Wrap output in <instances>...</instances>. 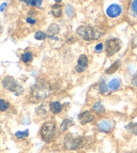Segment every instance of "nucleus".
Returning a JSON list of instances; mask_svg holds the SVG:
<instances>
[{
  "label": "nucleus",
  "mask_w": 137,
  "mask_h": 153,
  "mask_svg": "<svg viewBox=\"0 0 137 153\" xmlns=\"http://www.w3.org/2000/svg\"><path fill=\"white\" fill-rule=\"evenodd\" d=\"M51 87L45 80H39L31 87L29 99L34 103H39L50 95Z\"/></svg>",
  "instance_id": "f257e3e1"
},
{
  "label": "nucleus",
  "mask_w": 137,
  "mask_h": 153,
  "mask_svg": "<svg viewBox=\"0 0 137 153\" xmlns=\"http://www.w3.org/2000/svg\"><path fill=\"white\" fill-rule=\"evenodd\" d=\"M89 141L86 136H74L72 134H66L64 139V144L66 149L70 150H78L84 147Z\"/></svg>",
  "instance_id": "f03ea898"
},
{
  "label": "nucleus",
  "mask_w": 137,
  "mask_h": 153,
  "mask_svg": "<svg viewBox=\"0 0 137 153\" xmlns=\"http://www.w3.org/2000/svg\"><path fill=\"white\" fill-rule=\"evenodd\" d=\"M76 32L83 40L86 41L98 40L104 34L100 30L88 26H80L77 28Z\"/></svg>",
  "instance_id": "7ed1b4c3"
},
{
  "label": "nucleus",
  "mask_w": 137,
  "mask_h": 153,
  "mask_svg": "<svg viewBox=\"0 0 137 153\" xmlns=\"http://www.w3.org/2000/svg\"><path fill=\"white\" fill-rule=\"evenodd\" d=\"M2 85L5 89L13 93L16 96L21 95L23 92L22 86L12 76L5 77L2 81Z\"/></svg>",
  "instance_id": "20e7f679"
},
{
  "label": "nucleus",
  "mask_w": 137,
  "mask_h": 153,
  "mask_svg": "<svg viewBox=\"0 0 137 153\" xmlns=\"http://www.w3.org/2000/svg\"><path fill=\"white\" fill-rule=\"evenodd\" d=\"M56 132V124L52 122L44 123L41 129V136L45 142H49L53 138Z\"/></svg>",
  "instance_id": "39448f33"
},
{
  "label": "nucleus",
  "mask_w": 137,
  "mask_h": 153,
  "mask_svg": "<svg viewBox=\"0 0 137 153\" xmlns=\"http://www.w3.org/2000/svg\"><path fill=\"white\" fill-rule=\"evenodd\" d=\"M122 47V42L119 38H112L106 42V54L107 56L114 55L120 50Z\"/></svg>",
  "instance_id": "423d86ee"
},
{
  "label": "nucleus",
  "mask_w": 137,
  "mask_h": 153,
  "mask_svg": "<svg viewBox=\"0 0 137 153\" xmlns=\"http://www.w3.org/2000/svg\"><path fill=\"white\" fill-rule=\"evenodd\" d=\"M122 8L120 5L112 4L107 8L106 14L110 18H116L121 14Z\"/></svg>",
  "instance_id": "0eeeda50"
},
{
  "label": "nucleus",
  "mask_w": 137,
  "mask_h": 153,
  "mask_svg": "<svg viewBox=\"0 0 137 153\" xmlns=\"http://www.w3.org/2000/svg\"><path fill=\"white\" fill-rule=\"evenodd\" d=\"M113 122L110 120H103L100 121L98 124V130L102 132L108 133L114 127Z\"/></svg>",
  "instance_id": "6e6552de"
},
{
  "label": "nucleus",
  "mask_w": 137,
  "mask_h": 153,
  "mask_svg": "<svg viewBox=\"0 0 137 153\" xmlns=\"http://www.w3.org/2000/svg\"><path fill=\"white\" fill-rule=\"evenodd\" d=\"M88 66V59L86 55H81L78 61V64L76 67V71L78 72L85 71Z\"/></svg>",
  "instance_id": "1a4fd4ad"
},
{
  "label": "nucleus",
  "mask_w": 137,
  "mask_h": 153,
  "mask_svg": "<svg viewBox=\"0 0 137 153\" xmlns=\"http://www.w3.org/2000/svg\"><path fill=\"white\" fill-rule=\"evenodd\" d=\"M95 119V115L90 111H85L78 115V120L82 125L92 122Z\"/></svg>",
  "instance_id": "9d476101"
},
{
  "label": "nucleus",
  "mask_w": 137,
  "mask_h": 153,
  "mask_svg": "<svg viewBox=\"0 0 137 153\" xmlns=\"http://www.w3.org/2000/svg\"><path fill=\"white\" fill-rule=\"evenodd\" d=\"M50 110L53 114H58L60 113L62 110V105L60 103V101H56L50 103Z\"/></svg>",
  "instance_id": "9b49d317"
},
{
  "label": "nucleus",
  "mask_w": 137,
  "mask_h": 153,
  "mask_svg": "<svg viewBox=\"0 0 137 153\" xmlns=\"http://www.w3.org/2000/svg\"><path fill=\"white\" fill-rule=\"evenodd\" d=\"M36 114L38 115V116L41 117L42 118H45L48 115V109L46 108V107L44 105H41L37 107L36 109Z\"/></svg>",
  "instance_id": "f8f14e48"
},
{
  "label": "nucleus",
  "mask_w": 137,
  "mask_h": 153,
  "mask_svg": "<svg viewBox=\"0 0 137 153\" xmlns=\"http://www.w3.org/2000/svg\"><path fill=\"white\" fill-rule=\"evenodd\" d=\"M60 27L56 24H53L52 25H50L49 28H48V36H53V35L58 34L60 32Z\"/></svg>",
  "instance_id": "ddd939ff"
},
{
  "label": "nucleus",
  "mask_w": 137,
  "mask_h": 153,
  "mask_svg": "<svg viewBox=\"0 0 137 153\" xmlns=\"http://www.w3.org/2000/svg\"><path fill=\"white\" fill-rule=\"evenodd\" d=\"M92 109L94 112L96 113V114H103V113H104L106 112L105 107H104L103 105L101 103L100 101L96 102V103L93 106Z\"/></svg>",
  "instance_id": "4468645a"
},
{
  "label": "nucleus",
  "mask_w": 137,
  "mask_h": 153,
  "mask_svg": "<svg viewBox=\"0 0 137 153\" xmlns=\"http://www.w3.org/2000/svg\"><path fill=\"white\" fill-rule=\"evenodd\" d=\"M120 61H116L115 63H114L113 64H112L111 67H109L108 69H107L105 71V73L106 74H112L114 72H116L118 69H119V67H120Z\"/></svg>",
  "instance_id": "2eb2a0df"
},
{
  "label": "nucleus",
  "mask_w": 137,
  "mask_h": 153,
  "mask_svg": "<svg viewBox=\"0 0 137 153\" xmlns=\"http://www.w3.org/2000/svg\"><path fill=\"white\" fill-rule=\"evenodd\" d=\"M73 125H74V123L72 120L65 119L62 122L60 125V128L62 131H66L70 127H71Z\"/></svg>",
  "instance_id": "dca6fc26"
},
{
  "label": "nucleus",
  "mask_w": 137,
  "mask_h": 153,
  "mask_svg": "<svg viewBox=\"0 0 137 153\" xmlns=\"http://www.w3.org/2000/svg\"><path fill=\"white\" fill-rule=\"evenodd\" d=\"M52 13L55 17H60L62 16V6L61 5L54 4L52 6Z\"/></svg>",
  "instance_id": "f3484780"
},
{
  "label": "nucleus",
  "mask_w": 137,
  "mask_h": 153,
  "mask_svg": "<svg viewBox=\"0 0 137 153\" xmlns=\"http://www.w3.org/2000/svg\"><path fill=\"white\" fill-rule=\"evenodd\" d=\"M125 128L134 135L137 136V122H130L125 126Z\"/></svg>",
  "instance_id": "a211bd4d"
},
{
  "label": "nucleus",
  "mask_w": 137,
  "mask_h": 153,
  "mask_svg": "<svg viewBox=\"0 0 137 153\" xmlns=\"http://www.w3.org/2000/svg\"><path fill=\"white\" fill-rule=\"evenodd\" d=\"M120 83L119 81V80L117 79H113L108 83L109 88L113 91L117 90L120 87Z\"/></svg>",
  "instance_id": "6ab92c4d"
},
{
  "label": "nucleus",
  "mask_w": 137,
  "mask_h": 153,
  "mask_svg": "<svg viewBox=\"0 0 137 153\" xmlns=\"http://www.w3.org/2000/svg\"><path fill=\"white\" fill-rule=\"evenodd\" d=\"M33 59V56L30 52H24L22 55H21V61H22L24 63H28L31 62Z\"/></svg>",
  "instance_id": "aec40b11"
},
{
  "label": "nucleus",
  "mask_w": 137,
  "mask_h": 153,
  "mask_svg": "<svg viewBox=\"0 0 137 153\" xmlns=\"http://www.w3.org/2000/svg\"><path fill=\"white\" fill-rule=\"evenodd\" d=\"M15 136L18 139H23L27 138L29 136V130L27 129V130L24 131H18L16 132L15 134Z\"/></svg>",
  "instance_id": "412c9836"
},
{
  "label": "nucleus",
  "mask_w": 137,
  "mask_h": 153,
  "mask_svg": "<svg viewBox=\"0 0 137 153\" xmlns=\"http://www.w3.org/2000/svg\"><path fill=\"white\" fill-rule=\"evenodd\" d=\"M48 36L47 35V34H45V32H42V31H38L37 32L36 34L34 35L35 38L36 40H44L45 38H46Z\"/></svg>",
  "instance_id": "4be33fe9"
},
{
  "label": "nucleus",
  "mask_w": 137,
  "mask_h": 153,
  "mask_svg": "<svg viewBox=\"0 0 137 153\" xmlns=\"http://www.w3.org/2000/svg\"><path fill=\"white\" fill-rule=\"evenodd\" d=\"M10 107V103L8 102L5 101L4 99H0V111L4 112L7 109Z\"/></svg>",
  "instance_id": "5701e85b"
},
{
  "label": "nucleus",
  "mask_w": 137,
  "mask_h": 153,
  "mask_svg": "<svg viewBox=\"0 0 137 153\" xmlns=\"http://www.w3.org/2000/svg\"><path fill=\"white\" fill-rule=\"evenodd\" d=\"M66 13L69 17H72L74 16V9L71 5H68L66 7Z\"/></svg>",
  "instance_id": "b1692460"
},
{
  "label": "nucleus",
  "mask_w": 137,
  "mask_h": 153,
  "mask_svg": "<svg viewBox=\"0 0 137 153\" xmlns=\"http://www.w3.org/2000/svg\"><path fill=\"white\" fill-rule=\"evenodd\" d=\"M99 89H100V92L103 94L107 92V91H108V87H107V85L105 82H101L100 85H99Z\"/></svg>",
  "instance_id": "393cba45"
},
{
  "label": "nucleus",
  "mask_w": 137,
  "mask_h": 153,
  "mask_svg": "<svg viewBox=\"0 0 137 153\" xmlns=\"http://www.w3.org/2000/svg\"><path fill=\"white\" fill-rule=\"evenodd\" d=\"M42 0H30L29 5L32 6H40L42 5Z\"/></svg>",
  "instance_id": "a878e982"
},
{
  "label": "nucleus",
  "mask_w": 137,
  "mask_h": 153,
  "mask_svg": "<svg viewBox=\"0 0 137 153\" xmlns=\"http://www.w3.org/2000/svg\"><path fill=\"white\" fill-rule=\"evenodd\" d=\"M131 83H132V85L133 86L137 87V71L133 75V77L132 78V81H131Z\"/></svg>",
  "instance_id": "bb28decb"
},
{
  "label": "nucleus",
  "mask_w": 137,
  "mask_h": 153,
  "mask_svg": "<svg viewBox=\"0 0 137 153\" xmlns=\"http://www.w3.org/2000/svg\"><path fill=\"white\" fill-rule=\"evenodd\" d=\"M131 9L134 12L137 13V0H133L131 4Z\"/></svg>",
  "instance_id": "cd10ccee"
},
{
  "label": "nucleus",
  "mask_w": 137,
  "mask_h": 153,
  "mask_svg": "<svg viewBox=\"0 0 137 153\" xmlns=\"http://www.w3.org/2000/svg\"><path fill=\"white\" fill-rule=\"evenodd\" d=\"M103 48V43H99L95 47V50L97 51V52H100Z\"/></svg>",
  "instance_id": "c85d7f7f"
},
{
  "label": "nucleus",
  "mask_w": 137,
  "mask_h": 153,
  "mask_svg": "<svg viewBox=\"0 0 137 153\" xmlns=\"http://www.w3.org/2000/svg\"><path fill=\"white\" fill-rule=\"evenodd\" d=\"M26 21H27V22L30 24H36V21L34 20V19L32 18H28L26 19Z\"/></svg>",
  "instance_id": "c756f323"
},
{
  "label": "nucleus",
  "mask_w": 137,
  "mask_h": 153,
  "mask_svg": "<svg viewBox=\"0 0 137 153\" xmlns=\"http://www.w3.org/2000/svg\"><path fill=\"white\" fill-rule=\"evenodd\" d=\"M6 7H7L6 3H3V4L1 5V6H0V11H1V12H4L5 8H6Z\"/></svg>",
  "instance_id": "7c9ffc66"
},
{
  "label": "nucleus",
  "mask_w": 137,
  "mask_h": 153,
  "mask_svg": "<svg viewBox=\"0 0 137 153\" xmlns=\"http://www.w3.org/2000/svg\"><path fill=\"white\" fill-rule=\"evenodd\" d=\"M20 1L25 2L27 5H29V3H30V0H20Z\"/></svg>",
  "instance_id": "2f4dec72"
},
{
  "label": "nucleus",
  "mask_w": 137,
  "mask_h": 153,
  "mask_svg": "<svg viewBox=\"0 0 137 153\" xmlns=\"http://www.w3.org/2000/svg\"><path fill=\"white\" fill-rule=\"evenodd\" d=\"M54 1L56 2V3H60L62 0H54Z\"/></svg>",
  "instance_id": "473e14b6"
}]
</instances>
